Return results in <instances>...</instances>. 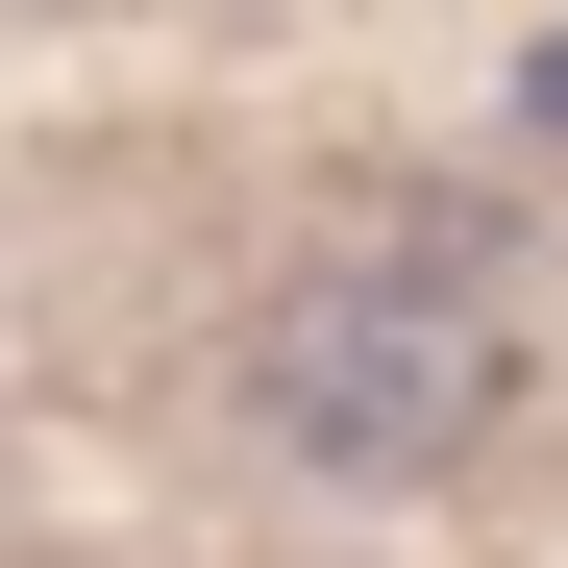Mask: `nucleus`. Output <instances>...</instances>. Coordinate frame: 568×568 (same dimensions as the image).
I'll return each instance as SVG.
<instances>
[{
  "mask_svg": "<svg viewBox=\"0 0 568 568\" xmlns=\"http://www.w3.org/2000/svg\"><path fill=\"white\" fill-rule=\"evenodd\" d=\"M247 371H272V445H322V469H445L495 420V322L420 272H297L247 322Z\"/></svg>",
  "mask_w": 568,
  "mask_h": 568,
  "instance_id": "obj_1",
  "label": "nucleus"
},
{
  "mask_svg": "<svg viewBox=\"0 0 568 568\" xmlns=\"http://www.w3.org/2000/svg\"><path fill=\"white\" fill-rule=\"evenodd\" d=\"M519 100H544V124H568V26H544V50H519Z\"/></svg>",
  "mask_w": 568,
  "mask_h": 568,
  "instance_id": "obj_2",
  "label": "nucleus"
}]
</instances>
